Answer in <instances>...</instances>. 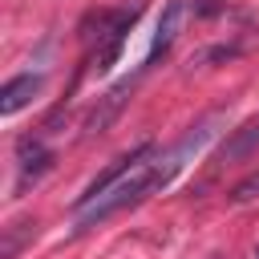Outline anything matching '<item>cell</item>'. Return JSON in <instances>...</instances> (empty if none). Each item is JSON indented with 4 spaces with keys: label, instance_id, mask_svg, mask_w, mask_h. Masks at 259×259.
Instances as JSON below:
<instances>
[{
    "label": "cell",
    "instance_id": "5b68a950",
    "mask_svg": "<svg viewBox=\"0 0 259 259\" xmlns=\"http://www.w3.org/2000/svg\"><path fill=\"white\" fill-rule=\"evenodd\" d=\"M130 85H134V81L125 77L121 85H113V89H109V93L101 97V105H97V109L89 113V121H85V130H89V134H101V130H105V125H109V121H113V117L121 113V105H125V93H130Z\"/></svg>",
    "mask_w": 259,
    "mask_h": 259
},
{
    "label": "cell",
    "instance_id": "3957f363",
    "mask_svg": "<svg viewBox=\"0 0 259 259\" xmlns=\"http://www.w3.org/2000/svg\"><path fill=\"white\" fill-rule=\"evenodd\" d=\"M150 150H154V146H138V150H130V154L113 158V166H109V170H101V174H97V178H93V182L85 186V194L77 198V210H81V206H89L93 198H101V194H105V190H109V186H113L117 178H125V174H130V170H134V166H138V162H142V158H146Z\"/></svg>",
    "mask_w": 259,
    "mask_h": 259
},
{
    "label": "cell",
    "instance_id": "30bf717a",
    "mask_svg": "<svg viewBox=\"0 0 259 259\" xmlns=\"http://www.w3.org/2000/svg\"><path fill=\"white\" fill-rule=\"evenodd\" d=\"M255 259H259V251H255Z\"/></svg>",
    "mask_w": 259,
    "mask_h": 259
},
{
    "label": "cell",
    "instance_id": "52a82bcc",
    "mask_svg": "<svg viewBox=\"0 0 259 259\" xmlns=\"http://www.w3.org/2000/svg\"><path fill=\"white\" fill-rule=\"evenodd\" d=\"M259 146V117L255 121H247L243 130H235V138L223 146V162H235V158H247L251 150Z\"/></svg>",
    "mask_w": 259,
    "mask_h": 259
},
{
    "label": "cell",
    "instance_id": "6da1fadb",
    "mask_svg": "<svg viewBox=\"0 0 259 259\" xmlns=\"http://www.w3.org/2000/svg\"><path fill=\"white\" fill-rule=\"evenodd\" d=\"M170 182V170L162 166V154H146L125 178H117L101 198H93L89 206H81V219H77V231H89V227H97V223H105V219H113V214H121V210H130V206H138V202H146L150 194H158L162 186Z\"/></svg>",
    "mask_w": 259,
    "mask_h": 259
},
{
    "label": "cell",
    "instance_id": "ba28073f",
    "mask_svg": "<svg viewBox=\"0 0 259 259\" xmlns=\"http://www.w3.org/2000/svg\"><path fill=\"white\" fill-rule=\"evenodd\" d=\"M231 198L235 202H251V198H259V174H251V178H243L235 190H231Z\"/></svg>",
    "mask_w": 259,
    "mask_h": 259
},
{
    "label": "cell",
    "instance_id": "9c48e42d",
    "mask_svg": "<svg viewBox=\"0 0 259 259\" xmlns=\"http://www.w3.org/2000/svg\"><path fill=\"white\" fill-rule=\"evenodd\" d=\"M20 227H24V223H16V227L8 231V239H4V259H16V247H20Z\"/></svg>",
    "mask_w": 259,
    "mask_h": 259
},
{
    "label": "cell",
    "instance_id": "7a4b0ae2",
    "mask_svg": "<svg viewBox=\"0 0 259 259\" xmlns=\"http://www.w3.org/2000/svg\"><path fill=\"white\" fill-rule=\"evenodd\" d=\"M182 20H186V0H166V8H162V16H158V32H154V45H150V53H146L142 69L158 65V57H166V53H170L174 36L182 32Z\"/></svg>",
    "mask_w": 259,
    "mask_h": 259
},
{
    "label": "cell",
    "instance_id": "8992f818",
    "mask_svg": "<svg viewBox=\"0 0 259 259\" xmlns=\"http://www.w3.org/2000/svg\"><path fill=\"white\" fill-rule=\"evenodd\" d=\"M49 166H53V154H49V146H40V142L24 138V142H20V190H24L28 182H36V178H40Z\"/></svg>",
    "mask_w": 259,
    "mask_h": 259
},
{
    "label": "cell",
    "instance_id": "277c9868",
    "mask_svg": "<svg viewBox=\"0 0 259 259\" xmlns=\"http://www.w3.org/2000/svg\"><path fill=\"white\" fill-rule=\"evenodd\" d=\"M40 85H45V77H36V73H24V77H12L4 89H0V113L4 117H12V113H20L36 93H40Z\"/></svg>",
    "mask_w": 259,
    "mask_h": 259
}]
</instances>
